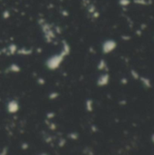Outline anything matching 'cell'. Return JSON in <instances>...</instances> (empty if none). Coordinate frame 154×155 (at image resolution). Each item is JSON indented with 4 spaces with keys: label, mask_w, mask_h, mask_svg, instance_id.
<instances>
[{
    "label": "cell",
    "mask_w": 154,
    "mask_h": 155,
    "mask_svg": "<svg viewBox=\"0 0 154 155\" xmlns=\"http://www.w3.org/2000/svg\"><path fill=\"white\" fill-rule=\"evenodd\" d=\"M68 137L71 139V140H77L78 138H79V135H78V133H70L69 134H68Z\"/></svg>",
    "instance_id": "cell-11"
},
{
    "label": "cell",
    "mask_w": 154,
    "mask_h": 155,
    "mask_svg": "<svg viewBox=\"0 0 154 155\" xmlns=\"http://www.w3.org/2000/svg\"><path fill=\"white\" fill-rule=\"evenodd\" d=\"M28 147H29V145H28V143H26V142H24V143L22 144V149H23V150H27Z\"/></svg>",
    "instance_id": "cell-16"
},
{
    "label": "cell",
    "mask_w": 154,
    "mask_h": 155,
    "mask_svg": "<svg viewBox=\"0 0 154 155\" xmlns=\"http://www.w3.org/2000/svg\"><path fill=\"white\" fill-rule=\"evenodd\" d=\"M38 155H48V154L45 153V152H42V153H40V154H38Z\"/></svg>",
    "instance_id": "cell-19"
},
{
    "label": "cell",
    "mask_w": 154,
    "mask_h": 155,
    "mask_svg": "<svg viewBox=\"0 0 154 155\" xmlns=\"http://www.w3.org/2000/svg\"><path fill=\"white\" fill-rule=\"evenodd\" d=\"M17 46H16V45H15V44H11V45H9L8 46V47L7 48V49H5V51H7V54H9V55H13V54H15L16 53V51H17Z\"/></svg>",
    "instance_id": "cell-5"
},
{
    "label": "cell",
    "mask_w": 154,
    "mask_h": 155,
    "mask_svg": "<svg viewBox=\"0 0 154 155\" xmlns=\"http://www.w3.org/2000/svg\"><path fill=\"white\" fill-rule=\"evenodd\" d=\"M41 85H43V84H45V80H43L42 78H39L38 79V81H37Z\"/></svg>",
    "instance_id": "cell-17"
},
{
    "label": "cell",
    "mask_w": 154,
    "mask_h": 155,
    "mask_svg": "<svg viewBox=\"0 0 154 155\" xmlns=\"http://www.w3.org/2000/svg\"><path fill=\"white\" fill-rule=\"evenodd\" d=\"M19 109H20L19 103H18L16 100H15V99L10 100L7 104V113L11 114H16L17 111H19Z\"/></svg>",
    "instance_id": "cell-3"
},
{
    "label": "cell",
    "mask_w": 154,
    "mask_h": 155,
    "mask_svg": "<svg viewBox=\"0 0 154 155\" xmlns=\"http://www.w3.org/2000/svg\"><path fill=\"white\" fill-rule=\"evenodd\" d=\"M42 30L44 32V35H45V39L46 40L47 43H51L55 37V33L52 30L50 24H48L46 23H44L42 24Z\"/></svg>",
    "instance_id": "cell-2"
},
{
    "label": "cell",
    "mask_w": 154,
    "mask_h": 155,
    "mask_svg": "<svg viewBox=\"0 0 154 155\" xmlns=\"http://www.w3.org/2000/svg\"><path fill=\"white\" fill-rule=\"evenodd\" d=\"M65 143H66V141H65L64 139H61V140L59 141V146H60V147H64Z\"/></svg>",
    "instance_id": "cell-14"
},
{
    "label": "cell",
    "mask_w": 154,
    "mask_h": 155,
    "mask_svg": "<svg viewBox=\"0 0 154 155\" xmlns=\"http://www.w3.org/2000/svg\"><path fill=\"white\" fill-rule=\"evenodd\" d=\"M8 153V148L7 147H4L3 150L0 152V155H7Z\"/></svg>",
    "instance_id": "cell-13"
},
{
    "label": "cell",
    "mask_w": 154,
    "mask_h": 155,
    "mask_svg": "<svg viewBox=\"0 0 154 155\" xmlns=\"http://www.w3.org/2000/svg\"><path fill=\"white\" fill-rule=\"evenodd\" d=\"M54 117V113H48L47 115H46V118L47 119H52Z\"/></svg>",
    "instance_id": "cell-15"
},
{
    "label": "cell",
    "mask_w": 154,
    "mask_h": 155,
    "mask_svg": "<svg viewBox=\"0 0 154 155\" xmlns=\"http://www.w3.org/2000/svg\"><path fill=\"white\" fill-rule=\"evenodd\" d=\"M86 110H87V111H92V110H94V102H92V100H91V99H88L87 101H86Z\"/></svg>",
    "instance_id": "cell-8"
},
{
    "label": "cell",
    "mask_w": 154,
    "mask_h": 155,
    "mask_svg": "<svg viewBox=\"0 0 154 155\" xmlns=\"http://www.w3.org/2000/svg\"><path fill=\"white\" fill-rule=\"evenodd\" d=\"M65 57H66L65 55L64 54H62L61 52L59 54L51 55V56L45 61V65L49 70H52V71L56 70L61 66L62 63L64 62Z\"/></svg>",
    "instance_id": "cell-1"
},
{
    "label": "cell",
    "mask_w": 154,
    "mask_h": 155,
    "mask_svg": "<svg viewBox=\"0 0 154 155\" xmlns=\"http://www.w3.org/2000/svg\"><path fill=\"white\" fill-rule=\"evenodd\" d=\"M71 52V47L69 46V44L65 41H63V46H62V50L61 53L64 54L65 56H68Z\"/></svg>",
    "instance_id": "cell-4"
},
{
    "label": "cell",
    "mask_w": 154,
    "mask_h": 155,
    "mask_svg": "<svg viewBox=\"0 0 154 155\" xmlns=\"http://www.w3.org/2000/svg\"><path fill=\"white\" fill-rule=\"evenodd\" d=\"M58 96H59L58 92H51V94H49V99H50V100H55V99H56Z\"/></svg>",
    "instance_id": "cell-12"
},
{
    "label": "cell",
    "mask_w": 154,
    "mask_h": 155,
    "mask_svg": "<svg viewBox=\"0 0 154 155\" xmlns=\"http://www.w3.org/2000/svg\"><path fill=\"white\" fill-rule=\"evenodd\" d=\"M8 70L11 73H19L21 71V67L18 65H16V64H12L8 67Z\"/></svg>",
    "instance_id": "cell-7"
},
{
    "label": "cell",
    "mask_w": 154,
    "mask_h": 155,
    "mask_svg": "<svg viewBox=\"0 0 154 155\" xmlns=\"http://www.w3.org/2000/svg\"><path fill=\"white\" fill-rule=\"evenodd\" d=\"M49 126H50V128H51L52 130H55V129H56V125H55L54 123H50V124H49Z\"/></svg>",
    "instance_id": "cell-18"
},
{
    "label": "cell",
    "mask_w": 154,
    "mask_h": 155,
    "mask_svg": "<svg viewBox=\"0 0 154 155\" xmlns=\"http://www.w3.org/2000/svg\"><path fill=\"white\" fill-rule=\"evenodd\" d=\"M32 49H28V48H20V49H17L16 53L18 54H23V55H28L32 54Z\"/></svg>",
    "instance_id": "cell-6"
},
{
    "label": "cell",
    "mask_w": 154,
    "mask_h": 155,
    "mask_svg": "<svg viewBox=\"0 0 154 155\" xmlns=\"http://www.w3.org/2000/svg\"><path fill=\"white\" fill-rule=\"evenodd\" d=\"M111 44H112V43H109V42L104 43V45L102 46L104 52H109V51L112 50V45H111Z\"/></svg>",
    "instance_id": "cell-10"
},
{
    "label": "cell",
    "mask_w": 154,
    "mask_h": 155,
    "mask_svg": "<svg viewBox=\"0 0 154 155\" xmlns=\"http://www.w3.org/2000/svg\"><path fill=\"white\" fill-rule=\"evenodd\" d=\"M107 81H108L107 75H102L99 78V80H98V84H99L100 86L104 85L105 84H107Z\"/></svg>",
    "instance_id": "cell-9"
}]
</instances>
